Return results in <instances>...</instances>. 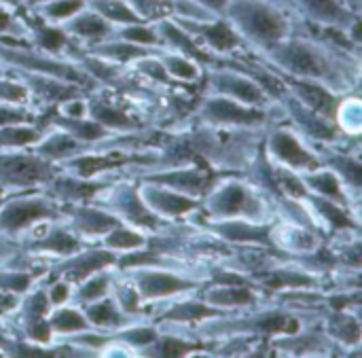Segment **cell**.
<instances>
[{"label": "cell", "mask_w": 362, "mask_h": 358, "mask_svg": "<svg viewBox=\"0 0 362 358\" xmlns=\"http://www.w3.org/2000/svg\"><path fill=\"white\" fill-rule=\"evenodd\" d=\"M257 53V51H255ZM265 64L282 76L310 79L327 85L339 96H348L361 81L358 53L339 49L297 23V30L276 42L274 47L257 53Z\"/></svg>", "instance_id": "1"}, {"label": "cell", "mask_w": 362, "mask_h": 358, "mask_svg": "<svg viewBox=\"0 0 362 358\" xmlns=\"http://www.w3.org/2000/svg\"><path fill=\"white\" fill-rule=\"evenodd\" d=\"M221 15L257 53L293 34L299 23L286 0H229Z\"/></svg>", "instance_id": "2"}, {"label": "cell", "mask_w": 362, "mask_h": 358, "mask_svg": "<svg viewBox=\"0 0 362 358\" xmlns=\"http://www.w3.org/2000/svg\"><path fill=\"white\" fill-rule=\"evenodd\" d=\"M197 221L246 219L252 223H274L276 206L255 183L238 174H221L210 191L202 197Z\"/></svg>", "instance_id": "3"}, {"label": "cell", "mask_w": 362, "mask_h": 358, "mask_svg": "<svg viewBox=\"0 0 362 358\" xmlns=\"http://www.w3.org/2000/svg\"><path fill=\"white\" fill-rule=\"evenodd\" d=\"M64 206L45 191H23L6 195L0 204V236L13 242L38 227L40 223L62 221Z\"/></svg>", "instance_id": "4"}, {"label": "cell", "mask_w": 362, "mask_h": 358, "mask_svg": "<svg viewBox=\"0 0 362 358\" xmlns=\"http://www.w3.org/2000/svg\"><path fill=\"white\" fill-rule=\"evenodd\" d=\"M282 110L278 104L276 108H257L240 104L231 98L218 93H199L193 106V121L210 127H246V129H263L274 119V115Z\"/></svg>", "instance_id": "5"}, {"label": "cell", "mask_w": 362, "mask_h": 358, "mask_svg": "<svg viewBox=\"0 0 362 358\" xmlns=\"http://www.w3.org/2000/svg\"><path fill=\"white\" fill-rule=\"evenodd\" d=\"M93 204L106 208L112 216H117L121 223L136 227L144 233H157L170 223L161 221L140 197L138 183L132 176H117L108 187H104L93 200Z\"/></svg>", "instance_id": "6"}, {"label": "cell", "mask_w": 362, "mask_h": 358, "mask_svg": "<svg viewBox=\"0 0 362 358\" xmlns=\"http://www.w3.org/2000/svg\"><path fill=\"white\" fill-rule=\"evenodd\" d=\"M57 163L38 157L32 149H4L0 151V197L38 191L57 174Z\"/></svg>", "instance_id": "7"}, {"label": "cell", "mask_w": 362, "mask_h": 358, "mask_svg": "<svg viewBox=\"0 0 362 358\" xmlns=\"http://www.w3.org/2000/svg\"><path fill=\"white\" fill-rule=\"evenodd\" d=\"M263 151L274 166L303 174L322 166L318 151L305 142L291 125H280L272 121L263 129Z\"/></svg>", "instance_id": "8"}, {"label": "cell", "mask_w": 362, "mask_h": 358, "mask_svg": "<svg viewBox=\"0 0 362 358\" xmlns=\"http://www.w3.org/2000/svg\"><path fill=\"white\" fill-rule=\"evenodd\" d=\"M202 89L208 93H218V96L231 98L246 106H257V108H276L280 104V102L272 100L248 74L225 64L223 57L218 59L216 66L204 68Z\"/></svg>", "instance_id": "9"}, {"label": "cell", "mask_w": 362, "mask_h": 358, "mask_svg": "<svg viewBox=\"0 0 362 358\" xmlns=\"http://www.w3.org/2000/svg\"><path fill=\"white\" fill-rule=\"evenodd\" d=\"M121 274H125L134 282L144 306H155L157 301L161 304L202 289L199 280L170 267H134Z\"/></svg>", "instance_id": "10"}, {"label": "cell", "mask_w": 362, "mask_h": 358, "mask_svg": "<svg viewBox=\"0 0 362 358\" xmlns=\"http://www.w3.org/2000/svg\"><path fill=\"white\" fill-rule=\"evenodd\" d=\"M280 106L291 127L312 146H335L354 140V136H346L333 119L318 115L316 110L308 108L291 93H286L280 100Z\"/></svg>", "instance_id": "11"}, {"label": "cell", "mask_w": 362, "mask_h": 358, "mask_svg": "<svg viewBox=\"0 0 362 358\" xmlns=\"http://www.w3.org/2000/svg\"><path fill=\"white\" fill-rule=\"evenodd\" d=\"M286 4L308 23L341 28L361 40V0H286Z\"/></svg>", "instance_id": "12"}, {"label": "cell", "mask_w": 362, "mask_h": 358, "mask_svg": "<svg viewBox=\"0 0 362 358\" xmlns=\"http://www.w3.org/2000/svg\"><path fill=\"white\" fill-rule=\"evenodd\" d=\"M218 176H221V172H216L208 163H185V166H172V168L140 172V174H136L132 178L151 180V183L170 187V189H174L178 193L202 200L210 191V187L216 183Z\"/></svg>", "instance_id": "13"}, {"label": "cell", "mask_w": 362, "mask_h": 358, "mask_svg": "<svg viewBox=\"0 0 362 358\" xmlns=\"http://www.w3.org/2000/svg\"><path fill=\"white\" fill-rule=\"evenodd\" d=\"M138 191L142 202L165 223H185L191 221L193 214L202 208V200L178 193L170 187L151 183V180H138Z\"/></svg>", "instance_id": "14"}, {"label": "cell", "mask_w": 362, "mask_h": 358, "mask_svg": "<svg viewBox=\"0 0 362 358\" xmlns=\"http://www.w3.org/2000/svg\"><path fill=\"white\" fill-rule=\"evenodd\" d=\"M117 259H119V255L104 248L102 244H87L78 253L49 265L45 276L64 278L74 287V284L83 282L85 278H89V276H93V274H98L102 270H115Z\"/></svg>", "instance_id": "15"}, {"label": "cell", "mask_w": 362, "mask_h": 358, "mask_svg": "<svg viewBox=\"0 0 362 358\" xmlns=\"http://www.w3.org/2000/svg\"><path fill=\"white\" fill-rule=\"evenodd\" d=\"M172 19L178 21L202 47H206L210 53H214L218 57L235 55V53L248 49L244 38L223 15H218L210 21H189V19H178V17H172Z\"/></svg>", "instance_id": "16"}, {"label": "cell", "mask_w": 362, "mask_h": 358, "mask_svg": "<svg viewBox=\"0 0 362 358\" xmlns=\"http://www.w3.org/2000/svg\"><path fill=\"white\" fill-rule=\"evenodd\" d=\"M193 223V221H189ZM193 225L204 227L216 240L227 246H267L272 244V223H252L246 219H223V221H195Z\"/></svg>", "instance_id": "17"}, {"label": "cell", "mask_w": 362, "mask_h": 358, "mask_svg": "<svg viewBox=\"0 0 362 358\" xmlns=\"http://www.w3.org/2000/svg\"><path fill=\"white\" fill-rule=\"evenodd\" d=\"M87 117L98 121L102 127H106L110 134H125L144 127V123L138 119L136 112L125 108V104H119L106 87H93L87 93Z\"/></svg>", "instance_id": "18"}, {"label": "cell", "mask_w": 362, "mask_h": 358, "mask_svg": "<svg viewBox=\"0 0 362 358\" xmlns=\"http://www.w3.org/2000/svg\"><path fill=\"white\" fill-rule=\"evenodd\" d=\"M85 244H98L115 225L121 221L112 216L106 208L85 202V204H68L64 206V219H62Z\"/></svg>", "instance_id": "19"}, {"label": "cell", "mask_w": 362, "mask_h": 358, "mask_svg": "<svg viewBox=\"0 0 362 358\" xmlns=\"http://www.w3.org/2000/svg\"><path fill=\"white\" fill-rule=\"evenodd\" d=\"M119 174H106L98 178H81L74 174H68L64 170H57V174L40 189L53 200H57L62 206L68 204H85L91 202L104 187H108Z\"/></svg>", "instance_id": "20"}, {"label": "cell", "mask_w": 362, "mask_h": 358, "mask_svg": "<svg viewBox=\"0 0 362 358\" xmlns=\"http://www.w3.org/2000/svg\"><path fill=\"white\" fill-rule=\"evenodd\" d=\"M197 293L218 312H246L263 304V291L257 284H202Z\"/></svg>", "instance_id": "21"}, {"label": "cell", "mask_w": 362, "mask_h": 358, "mask_svg": "<svg viewBox=\"0 0 362 358\" xmlns=\"http://www.w3.org/2000/svg\"><path fill=\"white\" fill-rule=\"evenodd\" d=\"M28 23V45L38 49L40 53L53 55V57H64L70 59L74 49L78 47L76 40H72L62 25L42 21L40 17L32 15L30 11H21Z\"/></svg>", "instance_id": "22"}, {"label": "cell", "mask_w": 362, "mask_h": 358, "mask_svg": "<svg viewBox=\"0 0 362 358\" xmlns=\"http://www.w3.org/2000/svg\"><path fill=\"white\" fill-rule=\"evenodd\" d=\"M28 89L30 93V100H38L40 102V110H49L53 106H57L59 102L72 98V96H78V93H85L83 87L74 85V83H68V81H62V79H55V76H49V74H38V72H25V70H11Z\"/></svg>", "instance_id": "23"}, {"label": "cell", "mask_w": 362, "mask_h": 358, "mask_svg": "<svg viewBox=\"0 0 362 358\" xmlns=\"http://www.w3.org/2000/svg\"><path fill=\"white\" fill-rule=\"evenodd\" d=\"M155 30L159 32L161 36V42H163V49H170V51H176V53H182L191 59H195L202 68H210V66H216L218 64V55L210 53L206 47H202L178 21H174L172 17H165V19H159L153 23Z\"/></svg>", "instance_id": "24"}, {"label": "cell", "mask_w": 362, "mask_h": 358, "mask_svg": "<svg viewBox=\"0 0 362 358\" xmlns=\"http://www.w3.org/2000/svg\"><path fill=\"white\" fill-rule=\"evenodd\" d=\"M284 83H286L288 93L295 96L301 104H305L308 108L316 110L318 115L335 121V112H337V106L344 96H339L333 89H329L327 85H322L318 81H310V79L284 76Z\"/></svg>", "instance_id": "25"}, {"label": "cell", "mask_w": 362, "mask_h": 358, "mask_svg": "<svg viewBox=\"0 0 362 358\" xmlns=\"http://www.w3.org/2000/svg\"><path fill=\"white\" fill-rule=\"evenodd\" d=\"M301 180H303V185L308 187L310 193L320 195V197L331 200V202H337L341 206H348L350 210H354L356 214H361V210H358V195H354L346 187V183L331 168L320 166L316 170L303 172L301 174Z\"/></svg>", "instance_id": "26"}, {"label": "cell", "mask_w": 362, "mask_h": 358, "mask_svg": "<svg viewBox=\"0 0 362 358\" xmlns=\"http://www.w3.org/2000/svg\"><path fill=\"white\" fill-rule=\"evenodd\" d=\"M267 346L274 352L286 354V357H322L329 354L335 344L325 335V331H297L293 335H278L267 342Z\"/></svg>", "instance_id": "27"}, {"label": "cell", "mask_w": 362, "mask_h": 358, "mask_svg": "<svg viewBox=\"0 0 362 358\" xmlns=\"http://www.w3.org/2000/svg\"><path fill=\"white\" fill-rule=\"evenodd\" d=\"M62 28L66 30V34L72 40H76L83 47H89V45H95V42H102V40L115 36V25L108 23L95 11H91L89 6H85L74 17L64 21Z\"/></svg>", "instance_id": "28"}, {"label": "cell", "mask_w": 362, "mask_h": 358, "mask_svg": "<svg viewBox=\"0 0 362 358\" xmlns=\"http://www.w3.org/2000/svg\"><path fill=\"white\" fill-rule=\"evenodd\" d=\"M30 149H32L38 157H42V159H47V161L59 166V163H64L66 159H70V157H74V155L87 151L89 144L78 142V140L72 138L68 132H64V129H59V127H55V125H47L45 132H42V136H40V140H38L34 146H30Z\"/></svg>", "instance_id": "29"}, {"label": "cell", "mask_w": 362, "mask_h": 358, "mask_svg": "<svg viewBox=\"0 0 362 358\" xmlns=\"http://www.w3.org/2000/svg\"><path fill=\"white\" fill-rule=\"evenodd\" d=\"M322 331L325 335L339 346L341 350H358L361 348V316L358 312L344 310V312H325L322 316Z\"/></svg>", "instance_id": "30"}, {"label": "cell", "mask_w": 362, "mask_h": 358, "mask_svg": "<svg viewBox=\"0 0 362 358\" xmlns=\"http://www.w3.org/2000/svg\"><path fill=\"white\" fill-rule=\"evenodd\" d=\"M83 312H85V316H87L91 329L104 331V333H115V331H119V329H123V327H127V325L140 321V318H136V316L125 314V312L117 306V301H115L110 295L104 297V299H98V301L89 304V306H85Z\"/></svg>", "instance_id": "31"}, {"label": "cell", "mask_w": 362, "mask_h": 358, "mask_svg": "<svg viewBox=\"0 0 362 358\" xmlns=\"http://www.w3.org/2000/svg\"><path fill=\"white\" fill-rule=\"evenodd\" d=\"M49 327L57 337L62 340H68L72 335H78V333H85V331H91V325L83 312V308L74 306V304H64V306H55L51 308L49 316Z\"/></svg>", "instance_id": "32"}, {"label": "cell", "mask_w": 362, "mask_h": 358, "mask_svg": "<svg viewBox=\"0 0 362 358\" xmlns=\"http://www.w3.org/2000/svg\"><path fill=\"white\" fill-rule=\"evenodd\" d=\"M157 55H159L165 72L170 74V79L176 85H202L204 68L195 59H191L182 53H176V51H170V49H161Z\"/></svg>", "instance_id": "33"}, {"label": "cell", "mask_w": 362, "mask_h": 358, "mask_svg": "<svg viewBox=\"0 0 362 358\" xmlns=\"http://www.w3.org/2000/svg\"><path fill=\"white\" fill-rule=\"evenodd\" d=\"M112 280H115V270H102L89 278H85L83 282L74 284L72 287V297H70V304L78 306V308H85L98 299H104L110 295V289H112Z\"/></svg>", "instance_id": "34"}, {"label": "cell", "mask_w": 362, "mask_h": 358, "mask_svg": "<svg viewBox=\"0 0 362 358\" xmlns=\"http://www.w3.org/2000/svg\"><path fill=\"white\" fill-rule=\"evenodd\" d=\"M49 267H17V265H0V289L11 295H25L45 274Z\"/></svg>", "instance_id": "35"}, {"label": "cell", "mask_w": 362, "mask_h": 358, "mask_svg": "<svg viewBox=\"0 0 362 358\" xmlns=\"http://www.w3.org/2000/svg\"><path fill=\"white\" fill-rule=\"evenodd\" d=\"M85 6H87V0H38V2L30 4L25 11L40 17L42 21L62 25L64 21L74 17L78 11H83Z\"/></svg>", "instance_id": "36"}, {"label": "cell", "mask_w": 362, "mask_h": 358, "mask_svg": "<svg viewBox=\"0 0 362 358\" xmlns=\"http://www.w3.org/2000/svg\"><path fill=\"white\" fill-rule=\"evenodd\" d=\"M146 238H148V233H144L136 227H129L125 223H119L98 244H102L104 248H108L117 255H125V253L142 248L146 244Z\"/></svg>", "instance_id": "37"}, {"label": "cell", "mask_w": 362, "mask_h": 358, "mask_svg": "<svg viewBox=\"0 0 362 358\" xmlns=\"http://www.w3.org/2000/svg\"><path fill=\"white\" fill-rule=\"evenodd\" d=\"M110 297L117 301V306H119L125 314L136 316V318H142L146 306L142 304L140 293L136 291L134 282H132L125 274H121V272H117V270H115V280H112Z\"/></svg>", "instance_id": "38"}, {"label": "cell", "mask_w": 362, "mask_h": 358, "mask_svg": "<svg viewBox=\"0 0 362 358\" xmlns=\"http://www.w3.org/2000/svg\"><path fill=\"white\" fill-rule=\"evenodd\" d=\"M45 127L38 123H17V125H4L0 127V151L4 149H30L34 146Z\"/></svg>", "instance_id": "39"}, {"label": "cell", "mask_w": 362, "mask_h": 358, "mask_svg": "<svg viewBox=\"0 0 362 358\" xmlns=\"http://www.w3.org/2000/svg\"><path fill=\"white\" fill-rule=\"evenodd\" d=\"M87 6L102 15L108 23L115 28L127 25V23H138L142 21L140 15L129 6L127 0H87Z\"/></svg>", "instance_id": "40"}, {"label": "cell", "mask_w": 362, "mask_h": 358, "mask_svg": "<svg viewBox=\"0 0 362 358\" xmlns=\"http://www.w3.org/2000/svg\"><path fill=\"white\" fill-rule=\"evenodd\" d=\"M115 36L123 38V40H129L134 45H142V47H151V49H159V51L163 49L159 32L155 30L153 23H146V21H138V23H127V25L115 28Z\"/></svg>", "instance_id": "41"}, {"label": "cell", "mask_w": 362, "mask_h": 358, "mask_svg": "<svg viewBox=\"0 0 362 358\" xmlns=\"http://www.w3.org/2000/svg\"><path fill=\"white\" fill-rule=\"evenodd\" d=\"M361 100L356 96H344L337 112H335V123L346 136L358 138L361 134Z\"/></svg>", "instance_id": "42"}, {"label": "cell", "mask_w": 362, "mask_h": 358, "mask_svg": "<svg viewBox=\"0 0 362 358\" xmlns=\"http://www.w3.org/2000/svg\"><path fill=\"white\" fill-rule=\"evenodd\" d=\"M0 40L28 42V23L21 11L0 4Z\"/></svg>", "instance_id": "43"}, {"label": "cell", "mask_w": 362, "mask_h": 358, "mask_svg": "<svg viewBox=\"0 0 362 358\" xmlns=\"http://www.w3.org/2000/svg\"><path fill=\"white\" fill-rule=\"evenodd\" d=\"M142 21L155 23L174 15V0H127Z\"/></svg>", "instance_id": "44"}, {"label": "cell", "mask_w": 362, "mask_h": 358, "mask_svg": "<svg viewBox=\"0 0 362 358\" xmlns=\"http://www.w3.org/2000/svg\"><path fill=\"white\" fill-rule=\"evenodd\" d=\"M36 119H38V112L32 110L30 106L0 102V127L17 125V123H36Z\"/></svg>", "instance_id": "45"}, {"label": "cell", "mask_w": 362, "mask_h": 358, "mask_svg": "<svg viewBox=\"0 0 362 358\" xmlns=\"http://www.w3.org/2000/svg\"><path fill=\"white\" fill-rule=\"evenodd\" d=\"M17 306H19V297L0 289V318L6 321L17 310Z\"/></svg>", "instance_id": "46"}, {"label": "cell", "mask_w": 362, "mask_h": 358, "mask_svg": "<svg viewBox=\"0 0 362 358\" xmlns=\"http://www.w3.org/2000/svg\"><path fill=\"white\" fill-rule=\"evenodd\" d=\"M19 248H21L19 242H13V240L0 236V265H4L8 259H13L19 253Z\"/></svg>", "instance_id": "47"}, {"label": "cell", "mask_w": 362, "mask_h": 358, "mask_svg": "<svg viewBox=\"0 0 362 358\" xmlns=\"http://www.w3.org/2000/svg\"><path fill=\"white\" fill-rule=\"evenodd\" d=\"M195 2H199V4H204L206 8H210L212 13L221 15V13H223V8L227 6V2H229V0H195Z\"/></svg>", "instance_id": "48"}, {"label": "cell", "mask_w": 362, "mask_h": 358, "mask_svg": "<svg viewBox=\"0 0 362 358\" xmlns=\"http://www.w3.org/2000/svg\"><path fill=\"white\" fill-rule=\"evenodd\" d=\"M0 4H4V6H8L13 11H23L28 0H0Z\"/></svg>", "instance_id": "49"}, {"label": "cell", "mask_w": 362, "mask_h": 358, "mask_svg": "<svg viewBox=\"0 0 362 358\" xmlns=\"http://www.w3.org/2000/svg\"><path fill=\"white\" fill-rule=\"evenodd\" d=\"M0 333H4V323H2V318H0Z\"/></svg>", "instance_id": "50"}, {"label": "cell", "mask_w": 362, "mask_h": 358, "mask_svg": "<svg viewBox=\"0 0 362 358\" xmlns=\"http://www.w3.org/2000/svg\"><path fill=\"white\" fill-rule=\"evenodd\" d=\"M2 200H4V197H0V204H2Z\"/></svg>", "instance_id": "51"}]
</instances>
